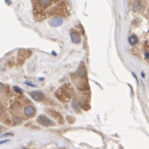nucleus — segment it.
<instances>
[{
  "mask_svg": "<svg viewBox=\"0 0 149 149\" xmlns=\"http://www.w3.org/2000/svg\"><path fill=\"white\" fill-rule=\"evenodd\" d=\"M37 122L39 124L44 127H50L54 126V122L44 115H41L37 118Z\"/></svg>",
  "mask_w": 149,
  "mask_h": 149,
  "instance_id": "f257e3e1",
  "label": "nucleus"
},
{
  "mask_svg": "<svg viewBox=\"0 0 149 149\" xmlns=\"http://www.w3.org/2000/svg\"><path fill=\"white\" fill-rule=\"evenodd\" d=\"M48 113L50 114L51 116H52L53 118H54V119H56L57 121H58L60 123L62 124L64 122V118H63L62 115L60 113L58 112V111H55V110H53V109H49Z\"/></svg>",
  "mask_w": 149,
  "mask_h": 149,
  "instance_id": "f03ea898",
  "label": "nucleus"
},
{
  "mask_svg": "<svg viewBox=\"0 0 149 149\" xmlns=\"http://www.w3.org/2000/svg\"><path fill=\"white\" fill-rule=\"evenodd\" d=\"M30 95L33 100H34L37 102H40V101L43 100V97H44V95L42 92L38 90L32 91L30 93Z\"/></svg>",
  "mask_w": 149,
  "mask_h": 149,
  "instance_id": "7ed1b4c3",
  "label": "nucleus"
},
{
  "mask_svg": "<svg viewBox=\"0 0 149 149\" xmlns=\"http://www.w3.org/2000/svg\"><path fill=\"white\" fill-rule=\"evenodd\" d=\"M70 36H71V40H72V41H73L74 43H75V44H78V43H79L81 40V38L79 34L77 32H76L75 30L71 32V33H70Z\"/></svg>",
  "mask_w": 149,
  "mask_h": 149,
  "instance_id": "20e7f679",
  "label": "nucleus"
},
{
  "mask_svg": "<svg viewBox=\"0 0 149 149\" xmlns=\"http://www.w3.org/2000/svg\"><path fill=\"white\" fill-rule=\"evenodd\" d=\"M63 23V20L61 17H54L49 22V24L52 27H59L61 26Z\"/></svg>",
  "mask_w": 149,
  "mask_h": 149,
  "instance_id": "39448f33",
  "label": "nucleus"
},
{
  "mask_svg": "<svg viewBox=\"0 0 149 149\" xmlns=\"http://www.w3.org/2000/svg\"><path fill=\"white\" fill-rule=\"evenodd\" d=\"M36 112V109L32 105H27L24 108V113L28 116H33Z\"/></svg>",
  "mask_w": 149,
  "mask_h": 149,
  "instance_id": "423d86ee",
  "label": "nucleus"
},
{
  "mask_svg": "<svg viewBox=\"0 0 149 149\" xmlns=\"http://www.w3.org/2000/svg\"><path fill=\"white\" fill-rule=\"evenodd\" d=\"M87 69L85 68V66L83 64V65H81L80 64L79 67L77 69V75L81 77H84L85 75H87Z\"/></svg>",
  "mask_w": 149,
  "mask_h": 149,
  "instance_id": "0eeeda50",
  "label": "nucleus"
},
{
  "mask_svg": "<svg viewBox=\"0 0 149 149\" xmlns=\"http://www.w3.org/2000/svg\"><path fill=\"white\" fill-rule=\"evenodd\" d=\"M129 43L132 46H134L138 43V37L135 35H132L129 38Z\"/></svg>",
  "mask_w": 149,
  "mask_h": 149,
  "instance_id": "6e6552de",
  "label": "nucleus"
},
{
  "mask_svg": "<svg viewBox=\"0 0 149 149\" xmlns=\"http://www.w3.org/2000/svg\"><path fill=\"white\" fill-rule=\"evenodd\" d=\"M38 1L40 5H41V7H43V8L48 7L49 6H50L52 4V1H50V0H44V1L43 0V1Z\"/></svg>",
  "mask_w": 149,
  "mask_h": 149,
  "instance_id": "1a4fd4ad",
  "label": "nucleus"
},
{
  "mask_svg": "<svg viewBox=\"0 0 149 149\" xmlns=\"http://www.w3.org/2000/svg\"><path fill=\"white\" fill-rule=\"evenodd\" d=\"M72 107H73V109H74L75 110H78V108H79V105L78 103H77V102H75V101H74L73 102V103H72Z\"/></svg>",
  "mask_w": 149,
  "mask_h": 149,
  "instance_id": "9d476101",
  "label": "nucleus"
},
{
  "mask_svg": "<svg viewBox=\"0 0 149 149\" xmlns=\"http://www.w3.org/2000/svg\"><path fill=\"white\" fill-rule=\"evenodd\" d=\"M14 90H15L16 92L19 93V94H22V88H20V87H18V86H14Z\"/></svg>",
  "mask_w": 149,
  "mask_h": 149,
  "instance_id": "9b49d317",
  "label": "nucleus"
},
{
  "mask_svg": "<svg viewBox=\"0 0 149 149\" xmlns=\"http://www.w3.org/2000/svg\"><path fill=\"white\" fill-rule=\"evenodd\" d=\"M67 119H68V121L70 123H74V121H75V119L73 116H68L67 117Z\"/></svg>",
  "mask_w": 149,
  "mask_h": 149,
  "instance_id": "f8f14e48",
  "label": "nucleus"
},
{
  "mask_svg": "<svg viewBox=\"0 0 149 149\" xmlns=\"http://www.w3.org/2000/svg\"><path fill=\"white\" fill-rule=\"evenodd\" d=\"M24 84H26V85H28V86H30V87H37V86H36V85H35V84H32L31 82H28V81H27V82H25Z\"/></svg>",
  "mask_w": 149,
  "mask_h": 149,
  "instance_id": "ddd939ff",
  "label": "nucleus"
},
{
  "mask_svg": "<svg viewBox=\"0 0 149 149\" xmlns=\"http://www.w3.org/2000/svg\"><path fill=\"white\" fill-rule=\"evenodd\" d=\"M9 135H12V136H13V134H12V133H6V134H3V135H2L0 137L3 138V137H4L9 136Z\"/></svg>",
  "mask_w": 149,
  "mask_h": 149,
  "instance_id": "4468645a",
  "label": "nucleus"
},
{
  "mask_svg": "<svg viewBox=\"0 0 149 149\" xmlns=\"http://www.w3.org/2000/svg\"><path fill=\"white\" fill-rule=\"evenodd\" d=\"M145 58H146L147 60H149V51H147L146 52H145Z\"/></svg>",
  "mask_w": 149,
  "mask_h": 149,
  "instance_id": "2eb2a0df",
  "label": "nucleus"
},
{
  "mask_svg": "<svg viewBox=\"0 0 149 149\" xmlns=\"http://www.w3.org/2000/svg\"><path fill=\"white\" fill-rule=\"evenodd\" d=\"M9 140H8V139H6V140H4V141H0V144H2V143H6V142H9Z\"/></svg>",
  "mask_w": 149,
  "mask_h": 149,
  "instance_id": "dca6fc26",
  "label": "nucleus"
},
{
  "mask_svg": "<svg viewBox=\"0 0 149 149\" xmlns=\"http://www.w3.org/2000/svg\"><path fill=\"white\" fill-rule=\"evenodd\" d=\"M5 3H6V4H8V5H9V4L11 3V1H7V0H5Z\"/></svg>",
  "mask_w": 149,
  "mask_h": 149,
  "instance_id": "f3484780",
  "label": "nucleus"
},
{
  "mask_svg": "<svg viewBox=\"0 0 149 149\" xmlns=\"http://www.w3.org/2000/svg\"><path fill=\"white\" fill-rule=\"evenodd\" d=\"M27 149V148H24V149Z\"/></svg>",
  "mask_w": 149,
  "mask_h": 149,
  "instance_id": "a211bd4d",
  "label": "nucleus"
},
{
  "mask_svg": "<svg viewBox=\"0 0 149 149\" xmlns=\"http://www.w3.org/2000/svg\"><path fill=\"white\" fill-rule=\"evenodd\" d=\"M0 115H1V110H0Z\"/></svg>",
  "mask_w": 149,
  "mask_h": 149,
  "instance_id": "6ab92c4d",
  "label": "nucleus"
}]
</instances>
